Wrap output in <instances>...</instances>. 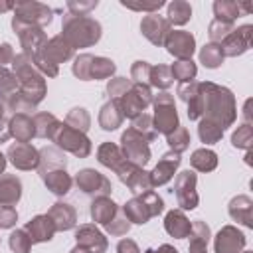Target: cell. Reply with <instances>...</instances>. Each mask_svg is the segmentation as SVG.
<instances>
[{
  "instance_id": "1",
  "label": "cell",
  "mask_w": 253,
  "mask_h": 253,
  "mask_svg": "<svg viewBox=\"0 0 253 253\" xmlns=\"http://www.w3.org/2000/svg\"><path fill=\"white\" fill-rule=\"evenodd\" d=\"M63 34H65V38L73 45H89V43H93V42L99 40L101 28L91 18L69 14L65 18V24H63Z\"/></svg>"
},
{
  "instance_id": "2",
  "label": "cell",
  "mask_w": 253,
  "mask_h": 253,
  "mask_svg": "<svg viewBox=\"0 0 253 253\" xmlns=\"http://www.w3.org/2000/svg\"><path fill=\"white\" fill-rule=\"evenodd\" d=\"M51 136H53V140H55L59 146L71 150V152L77 154V156H85V154H89V150H91L89 140H87L79 130H71L69 126H57V132H53Z\"/></svg>"
},
{
  "instance_id": "3",
  "label": "cell",
  "mask_w": 253,
  "mask_h": 253,
  "mask_svg": "<svg viewBox=\"0 0 253 253\" xmlns=\"http://www.w3.org/2000/svg\"><path fill=\"white\" fill-rule=\"evenodd\" d=\"M176 126H178L176 107H174L172 99L168 97V93H162L156 99V128L160 132L170 134L172 130H176Z\"/></svg>"
},
{
  "instance_id": "4",
  "label": "cell",
  "mask_w": 253,
  "mask_h": 253,
  "mask_svg": "<svg viewBox=\"0 0 253 253\" xmlns=\"http://www.w3.org/2000/svg\"><path fill=\"white\" fill-rule=\"evenodd\" d=\"M123 146H125V156L128 158V162H132L136 166L144 164L150 156L148 146L144 142V136H140L134 128H130L123 134Z\"/></svg>"
},
{
  "instance_id": "5",
  "label": "cell",
  "mask_w": 253,
  "mask_h": 253,
  "mask_svg": "<svg viewBox=\"0 0 253 253\" xmlns=\"http://www.w3.org/2000/svg\"><path fill=\"white\" fill-rule=\"evenodd\" d=\"M194 184H196V176L190 170L182 172L176 180V196H178L180 206L186 210L196 208V202H198V198L194 194Z\"/></svg>"
},
{
  "instance_id": "6",
  "label": "cell",
  "mask_w": 253,
  "mask_h": 253,
  "mask_svg": "<svg viewBox=\"0 0 253 253\" xmlns=\"http://www.w3.org/2000/svg\"><path fill=\"white\" fill-rule=\"evenodd\" d=\"M18 10V16L22 22L30 24V22H40V24H49L51 20V10L45 8L43 4H38V2H26V4H18L16 6Z\"/></svg>"
},
{
  "instance_id": "7",
  "label": "cell",
  "mask_w": 253,
  "mask_h": 253,
  "mask_svg": "<svg viewBox=\"0 0 253 253\" xmlns=\"http://www.w3.org/2000/svg\"><path fill=\"white\" fill-rule=\"evenodd\" d=\"M166 47L172 55L186 59L194 51V38L188 32H172L166 40Z\"/></svg>"
},
{
  "instance_id": "8",
  "label": "cell",
  "mask_w": 253,
  "mask_h": 253,
  "mask_svg": "<svg viewBox=\"0 0 253 253\" xmlns=\"http://www.w3.org/2000/svg\"><path fill=\"white\" fill-rule=\"evenodd\" d=\"M77 241L81 243V247H85L89 253H103L107 249V241L101 235V231H97L93 225H83L81 229H77Z\"/></svg>"
},
{
  "instance_id": "9",
  "label": "cell",
  "mask_w": 253,
  "mask_h": 253,
  "mask_svg": "<svg viewBox=\"0 0 253 253\" xmlns=\"http://www.w3.org/2000/svg\"><path fill=\"white\" fill-rule=\"evenodd\" d=\"M142 34L152 42V43H162L164 38L168 36V22L156 14H150L142 20Z\"/></svg>"
},
{
  "instance_id": "10",
  "label": "cell",
  "mask_w": 253,
  "mask_h": 253,
  "mask_svg": "<svg viewBox=\"0 0 253 253\" xmlns=\"http://www.w3.org/2000/svg\"><path fill=\"white\" fill-rule=\"evenodd\" d=\"M77 184L83 192L87 194H93V192H101V194H107L111 190L107 178H103L99 172L95 170H83L77 174Z\"/></svg>"
},
{
  "instance_id": "11",
  "label": "cell",
  "mask_w": 253,
  "mask_h": 253,
  "mask_svg": "<svg viewBox=\"0 0 253 253\" xmlns=\"http://www.w3.org/2000/svg\"><path fill=\"white\" fill-rule=\"evenodd\" d=\"M8 154H10L12 162H14L18 168H22V170L34 168V166H38V162H40L38 152H36L30 144H24V142L14 144V146L10 148V152H8Z\"/></svg>"
},
{
  "instance_id": "12",
  "label": "cell",
  "mask_w": 253,
  "mask_h": 253,
  "mask_svg": "<svg viewBox=\"0 0 253 253\" xmlns=\"http://www.w3.org/2000/svg\"><path fill=\"white\" fill-rule=\"evenodd\" d=\"M180 164V156H178V152L176 154H164L162 156V160L158 162V166L154 168V172L150 174V184L152 186H158V184H164V182H168L170 178H172V174H174V168Z\"/></svg>"
},
{
  "instance_id": "13",
  "label": "cell",
  "mask_w": 253,
  "mask_h": 253,
  "mask_svg": "<svg viewBox=\"0 0 253 253\" xmlns=\"http://www.w3.org/2000/svg\"><path fill=\"white\" fill-rule=\"evenodd\" d=\"M26 231H30L32 243H34V241H49L51 235H53V231H55V225H53L51 217H47V215H38V217H34V219L28 223Z\"/></svg>"
},
{
  "instance_id": "14",
  "label": "cell",
  "mask_w": 253,
  "mask_h": 253,
  "mask_svg": "<svg viewBox=\"0 0 253 253\" xmlns=\"http://www.w3.org/2000/svg\"><path fill=\"white\" fill-rule=\"evenodd\" d=\"M49 217H51L55 229H69L75 223V211L67 204H55L49 211Z\"/></svg>"
},
{
  "instance_id": "15",
  "label": "cell",
  "mask_w": 253,
  "mask_h": 253,
  "mask_svg": "<svg viewBox=\"0 0 253 253\" xmlns=\"http://www.w3.org/2000/svg\"><path fill=\"white\" fill-rule=\"evenodd\" d=\"M43 180L47 184V188L57 194V196H63L69 192V186H71V178L63 172V170H55V172H47L43 174Z\"/></svg>"
},
{
  "instance_id": "16",
  "label": "cell",
  "mask_w": 253,
  "mask_h": 253,
  "mask_svg": "<svg viewBox=\"0 0 253 253\" xmlns=\"http://www.w3.org/2000/svg\"><path fill=\"white\" fill-rule=\"evenodd\" d=\"M20 198V180L6 176L0 180V204L2 206H10L14 202H18Z\"/></svg>"
},
{
  "instance_id": "17",
  "label": "cell",
  "mask_w": 253,
  "mask_h": 253,
  "mask_svg": "<svg viewBox=\"0 0 253 253\" xmlns=\"http://www.w3.org/2000/svg\"><path fill=\"white\" fill-rule=\"evenodd\" d=\"M166 231L174 237H184L190 231V223L182 211H170L166 215Z\"/></svg>"
},
{
  "instance_id": "18",
  "label": "cell",
  "mask_w": 253,
  "mask_h": 253,
  "mask_svg": "<svg viewBox=\"0 0 253 253\" xmlns=\"http://www.w3.org/2000/svg\"><path fill=\"white\" fill-rule=\"evenodd\" d=\"M117 213V206L107 200V198H99L97 202H93V208H91V215L95 221H101V223H109L111 217Z\"/></svg>"
},
{
  "instance_id": "19",
  "label": "cell",
  "mask_w": 253,
  "mask_h": 253,
  "mask_svg": "<svg viewBox=\"0 0 253 253\" xmlns=\"http://www.w3.org/2000/svg\"><path fill=\"white\" fill-rule=\"evenodd\" d=\"M125 213H126V219H130V221H134V223H146V219L152 215L150 210L146 208V204H144L140 198L130 200V202L125 206Z\"/></svg>"
},
{
  "instance_id": "20",
  "label": "cell",
  "mask_w": 253,
  "mask_h": 253,
  "mask_svg": "<svg viewBox=\"0 0 253 253\" xmlns=\"http://www.w3.org/2000/svg\"><path fill=\"white\" fill-rule=\"evenodd\" d=\"M99 160H101V164H105V166H109V168H113V170H119L125 158H123L121 150H119L115 144L107 142V144H103V146L99 148Z\"/></svg>"
},
{
  "instance_id": "21",
  "label": "cell",
  "mask_w": 253,
  "mask_h": 253,
  "mask_svg": "<svg viewBox=\"0 0 253 253\" xmlns=\"http://www.w3.org/2000/svg\"><path fill=\"white\" fill-rule=\"evenodd\" d=\"M10 126H12V134L18 136L20 140H28L34 134V123L26 115H16L10 123Z\"/></svg>"
},
{
  "instance_id": "22",
  "label": "cell",
  "mask_w": 253,
  "mask_h": 253,
  "mask_svg": "<svg viewBox=\"0 0 253 253\" xmlns=\"http://www.w3.org/2000/svg\"><path fill=\"white\" fill-rule=\"evenodd\" d=\"M117 111H119V105H117V103H109V105H105V107H103L101 117H99V121H101L103 128L113 130V128H117V126H119V123H121L123 115H121V113H117Z\"/></svg>"
},
{
  "instance_id": "23",
  "label": "cell",
  "mask_w": 253,
  "mask_h": 253,
  "mask_svg": "<svg viewBox=\"0 0 253 253\" xmlns=\"http://www.w3.org/2000/svg\"><path fill=\"white\" fill-rule=\"evenodd\" d=\"M190 14H192V10H190V6H188L186 2H174V4L168 6V16H170V20H172L174 24H184V22H188Z\"/></svg>"
},
{
  "instance_id": "24",
  "label": "cell",
  "mask_w": 253,
  "mask_h": 253,
  "mask_svg": "<svg viewBox=\"0 0 253 253\" xmlns=\"http://www.w3.org/2000/svg\"><path fill=\"white\" fill-rule=\"evenodd\" d=\"M192 164L200 170H210L215 164V154L210 150H196L192 156Z\"/></svg>"
},
{
  "instance_id": "25",
  "label": "cell",
  "mask_w": 253,
  "mask_h": 253,
  "mask_svg": "<svg viewBox=\"0 0 253 253\" xmlns=\"http://www.w3.org/2000/svg\"><path fill=\"white\" fill-rule=\"evenodd\" d=\"M115 71V65L113 61L109 59H103V57H93V63H91V77H107Z\"/></svg>"
},
{
  "instance_id": "26",
  "label": "cell",
  "mask_w": 253,
  "mask_h": 253,
  "mask_svg": "<svg viewBox=\"0 0 253 253\" xmlns=\"http://www.w3.org/2000/svg\"><path fill=\"white\" fill-rule=\"evenodd\" d=\"M30 245H32V239L26 235V231H16V233H12V237H10V247H12L16 253H28Z\"/></svg>"
},
{
  "instance_id": "27",
  "label": "cell",
  "mask_w": 253,
  "mask_h": 253,
  "mask_svg": "<svg viewBox=\"0 0 253 253\" xmlns=\"http://www.w3.org/2000/svg\"><path fill=\"white\" fill-rule=\"evenodd\" d=\"M91 63H93V57L91 55H81L77 57L75 65H73V71L79 79H89L91 77Z\"/></svg>"
},
{
  "instance_id": "28",
  "label": "cell",
  "mask_w": 253,
  "mask_h": 253,
  "mask_svg": "<svg viewBox=\"0 0 253 253\" xmlns=\"http://www.w3.org/2000/svg\"><path fill=\"white\" fill-rule=\"evenodd\" d=\"M172 73H174L178 79H182V81H190V77L196 75V67H194L192 61L184 59V61H180V63H176V65L172 67Z\"/></svg>"
},
{
  "instance_id": "29",
  "label": "cell",
  "mask_w": 253,
  "mask_h": 253,
  "mask_svg": "<svg viewBox=\"0 0 253 253\" xmlns=\"http://www.w3.org/2000/svg\"><path fill=\"white\" fill-rule=\"evenodd\" d=\"M168 142H170V146H174V148L180 152V150H184L186 144H188V132H186L184 128H176V130H172V132L168 134Z\"/></svg>"
},
{
  "instance_id": "30",
  "label": "cell",
  "mask_w": 253,
  "mask_h": 253,
  "mask_svg": "<svg viewBox=\"0 0 253 253\" xmlns=\"http://www.w3.org/2000/svg\"><path fill=\"white\" fill-rule=\"evenodd\" d=\"M150 73H152V83L154 85H158V87H168L170 85V69L168 67H154V69H150Z\"/></svg>"
},
{
  "instance_id": "31",
  "label": "cell",
  "mask_w": 253,
  "mask_h": 253,
  "mask_svg": "<svg viewBox=\"0 0 253 253\" xmlns=\"http://www.w3.org/2000/svg\"><path fill=\"white\" fill-rule=\"evenodd\" d=\"M75 121H77V128H81V130H85L89 125V117L85 115L83 109H73V113L67 117V123H75Z\"/></svg>"
},
{
  "instance_id": "32",
  "label": "cell",
  "mask_w": 253,
  "mask_h": 253,
  "mask_svg": "<svg viewBox=\"0 0 253 253\" xmlns=\"http://www.w3.org/2000/svg\"><path fill=\"white\" fill-rule=\"evenodd\" d=\"M16 211L10 208V206H4L0 208V227H10L14 221H16Z\"/></svg>"
},
{
  "instance_id": "33",
  "label": "cell",
  "mask_w": 253,
  "mask_h": 253,
  "mask_svg": "<svg viewBox=\"0 0 253 253\" xmlns=\"http://www.w3.org/2000/svg\"><path fill=\"white\" fill-rule=\"evenodd\" d=\"M148 73H150V67L146 65V61H136L134 67H132V77L136 81H144L148 79Z\"/></svg>"
},
{
  "instance_id": "34",
  "label": "cell",
  "mask_w": 253,
  "mask_h": 253,
  "mask_svg": "<svg viewBox=\"0 0 253 253\" xmlns=\"http://www.w3.org/2000/svg\"><path fill=\"white\" fill-rule=\"evenodd\" d=\"M119 253H138V249H136V245L132 241L125 239V241L119 243Z\"/></svg>"
},
{
  "instance_id": "35",
  "label": "cell",
  "mask_w": 253,
  "mask_h": 253,
  "mask_svg": "<svg viewBox=\"0 0 253 253\" xmlns=\"http://www.w3.org/2000/svg\"><path fill=\"white\" fill-rule=\"evenodd\" d=\"M10 57H12V49H10L8 43H4V45L0 47V65H2L6 59H10Z\"/></svg>"
},
{
  "instance_id": "36",
  "label": "cell",
  "mask_w": 253,
  "mask_h": 253,
  "mask_svg": "<svg viewBox=\"0 0 253 253\" xmlns=\"http://www.w3.org/2000/svg\"><path fill=\"white\" fill-rule=\"evenodd\" d=\"M154 253H178V251H176V249H172L170 245H162V247H160L158 251H154Z\"/></svg>"
},
{
  "instance_id": "37",
  "label": "cell",
  "mask_w": 253,
  "mask_h": 253,
  "mask_svg": "<svg viewBox=\"0 0 253 253\" xmlns=\"http://www.w3.org/2000/svg\"><path fill=\"white\" fill-rule=\"evenodd\" d=\"M71 253H89V251H85V247H75Z\"/></svg>"
},
{
  "instance_id": "38",
  "label": "cell",
  "mask_w": 253,
  "mask_h": 253,
  "mask_svg": "<svg viewBox=\"0 0 253 253\" xmlns=\"http://www.w3.org/2000/svg\"><path fill=\"white\" fill-rule=\"evenodd\" d=\"M10 6H12V4H0V12H2V10H8Z\"/></svg>"
}]
</instances>
